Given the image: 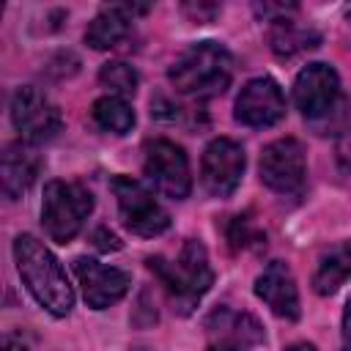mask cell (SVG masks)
<instances>
[{
	"label": "cell",
	"instance_id": "cell-2",
	"mask_svg": "<svg viewBox=\"0 0 351 351\" xmlns=\"http://www.w3.org/2000/svg\"><path fill=\"white\" fill-rule=\"evenodd\" d=\"M148 269L159 277V282L165 285L170 302L176 304L173 310H178L181 315L192 313L197 307V302L203 299V293L211 288L214 282V271L208 263V252L200 241L186 239L176 255V261H167L162 255L148 258Z\"/></svg>",
	"mask_w": 351,
	"mask_h": 351
},
{
	"label": "cell",
	"instance_id": "cell-3",
	"mask_svg": "<svg viewBox=\"0 0 351 351\" xmlns=\"http://www.w3.org/2000/svg\"><path fill=\"white\" fill-rule=\"evenodd\" d=\"M167 77L178 93L195 99H211L230 85L233 55L219 41H197L176 58Z\"/></svg>",
	"mask_w": 351,
	"mask_h": 351
},
{
	"label": "cell",
	"instance_id": "cell-19",
	"mask_svg": "<svg viewBox=\"0 0 351 351\" xmlns=\"http://www.w3.org/2000/svg\"><path fill=\"white\" fill-rule=\"evenodd\" d=\"M313 47H318V33L304 30V27H296L291 19H277V22H274V30H271V49H274L280 58H291V55L304 52V49H313Z\"/></svg>",
	"mask_w": 351,
	"mask_h": 351
},
{
	"label": "cell",
	"instance_id": "cell-21",
	"mask_svg": "<svg viewBox=\"0 0 351 351\" xmlns=\"http://www.w3.org/2000/svg\"><path fill=\"white\" fill-rule=\"evenodd\" d=\"M343 351H351V296L343 310Z\"/></svg>",
	"mask_w": 351,
	"mask_h": 351
},
{
	"label": "cell",
	"instance_id": "cell-7",
	"mask_svg": "<svg viewBox=\"0 0 351 351\" xmlns=\"http://www.w3.org/2000/svg\"><path fill=\"white\" fill-rule=\"evenodd\" d=\"M11 121H14V129L22 134V143H30V145L52 140L63 126L60 110L33 85H25V88L14 90V96H11Z\"/></svg>",
	"mask_w": 351,
	"mask_h": 351
},
{
	"label": "cell",
	"instance_id": "cell-25",
	"mask_svg": "<svg viewBox=\"0 0 351 351\" xmlns=\"http://www.w3.org/2000/svg\"><path fill=\"white\" fill-rule=\"evenodd\" d=\"M208 351H244V348H236V346H214V348H208Z\"/></svg>",
	"mask_w": 351,
	"mask_h": 351
},
{
	"label": "cell",
	"instance_id": "cell-17",
	"mask_svg": "<svg viewBox=\"0 0 351 351\" xmlns=\"http://www.w3.org/2000/svg\"><path fill=\"white\" fill-rule=\"evenodd\" d=\"M348 277H351V239L340 241L337 247H332L329 252H324L318 258V266L313 274V291L321 296H329Z\"/></svg>",
	"mask_w": 351,
	"mask_h": 351
},
{
	"label": "cell",
	"instance_id": "cell-13",
	"mask_svg": "<svg viewBox=\"0 0 351 351\" xmlns=\"http://www.w3.org/2000/svg\"><path fill=\"white\" fill-rule=\"evenodd\" d=\"M255 296L280 318H299V291L291 269L282 261H271L255 280Z\"/></svg>",
	"mask_w": 351,
	"mask_h": 351
},
{
	"label": "cell",
	"instance_id": "cell-11",
	"mask_svg": "<svg viewBox=\"0 0 351 351\" xmlns=\"http://www.w3.org/2000/svg\"><path fill=\"white\" fill-rule=\"evenodd\" d=\"M74 274L80 280V288H82L88 307H93V310H107L110 304L121 302L132 285V280L123 269L99 263L93 258H77Z\"/></svg>",
	"mask_w": 351,
	"mask_h": 351
},
{
	"label": "cell",
	"instance_id": "cell-20",
	"mask_svg": "<svg viewBox=\"0 0 351 351\" xmlns=\"http://www.w3.org/2000/svg\"><path fill=\"white\" fill-rule=\"evenodd\" d=\"M99 82L110 90V96H121V99H126V96H132V93L137 90L140 77H137V71H134L129 63H123V60H110V63L101 66V71H99Z\"/></svg>",
	"mask_w": 351,
	"mask_h": 351
},
{
	"label": "cell",
	"instance_id": "cell-6",
	"mask_svg": "<svg viewBox=\"0 0 351 351\" xmlns=\"http://www.w3.org/2000/svg\"><path fill=\"white\" fill-rule=\"evenodd\" d=\"M261 181L280 197H299L307 184V156L296 137L274 140L261 154Z\"/></svg>",
	"mask_w": 351,
	"mask_h": 351
},
{
	"label": "cell",
	"instance_id": "cell-23",
	"mask_svg": "<svg viewBox=\"0 0 351 351\" xmlns=\"http://www.w3.org/2000/svg\"><path fill=\"white\" fill-rule=\"evenodd\" d=\"M5 351H27V346L19 337H5Z\"/></svg>",
	"mask_w": 351,
	"mask_h": 351
},
{
	"label": "cell",
	"instance_id": "cell-1",
	"mask_svg": "<svg viewBox=\"0 0 351 351\" xmlns=\"http://www.w3.org/2000/svg\"><path fill=\"white\" fill-rule=\"evenodd\" d=\"M14 258L22 282L33 293V299L52 315H69L74 307V291L58 258L30 233L14 239Z\"/></svg>",
	"mask_w": 351,
	"mask_h": 351
},
{
	"label": "cell",
	"instance_id": "cell-15",
	"mask_svg": "<svg viewBox=\"0 0 351 351\" xmlns=\"http://www.w3.org/2000/svg\"><path fill=\"white\" fill-rule=\"evenodd\" d=\"M129 33H132V5H107L90 19L85 30V41L93 49H112L121 41H126Z\"/></svg>",
	"mask_w": 351,
	"mask_h": 351
},
{
	"label": "cell",
	"instance_id": "cell-14",
	"mask_svg": "<svg viewBox=\"0 0 351 351\" xmlns=\"http://www.w3.org/2000/svg\"><path fill=\"white\" fill-rule=\"evenodd\" d=\"M41 159L30 143H8L3 148V195L19 200L36 181Z\"/></svg>",
	"mask_w": 351,
	"mask_h": 351
},
{
	"label": "cell",
	"instance_id": "cell-12",
	"mask_svg": "<svg viewBox=\"0 0 351 351\" xmlns=\"http://www.w3.org/2000/svg\"><path fill=\"white\" fill-rule=\"evenodd\" d=\"M282 115H285V96L271 77L250 80L236 96V121L244 126H255V129L274 126Z\"/></svg>",
	"mask_w": 351,
	"mask_h": 351
},
{
	"label": "cell",
	"instance_id": "cell-18",
	"mask_svg": "<svg viewBox=\"0 0 351 351\" xmlns=\"http://www.w3.org/2000/svg\"><path fill=\"white\" fill-rule=\"evenodd\" d=\"M90 115H93L96 126H101L104 132H112V134H126L134 126V110L121 96H101V99H96Z\"/></svg>",
	"mask_w": 351,
	"mask_h": 351
},
{
	"label": "cell",
	"instance_id": "cell-22",
	"mask_svg": "<svg viewBox=\"0 0 351 351\" xmlns=\"http://www.w3.org/2000/svg\"><path fill=\"white\" fill-rule=\"evenodd\" d=\"M96 236L101 239V241H96V247H99V250H118V247H121L118 236H112V233H107V230H99Z\"/></svg>",
	"mask_w": 351,
	"mask_h": 351
},
{
	"label": "cell",
	"instance_id": "cell-5",
	"mask_svg": "<svg viewBox=\"0 0 351 351\" xmlns=\"http://www.w3.org/2000/svg\"><path fill=\"white\" fill-rule=\"evenodd\" d=\"M112 195L118 200V214L121 222L126 225V230H132L134 236H159L170 228V214L162 208V203L154 197L151 189H145L140 181L129 178V176H115L110 181Z\"/></svg>",
	"mask_w": 351,
	"mask_h": 351
},
{
	"label": "cell",
	"instance_id": "cell-4",
	"mask_svg": "<svg viewBox=\"0 0 351 351\" xmlns=\"http://www.w3.org/2000/svg\"><path fill=\"white\" fill-rule=\"evenodd\" d=\"M90 211H93V195L80 181H49L44 186L41 225L52 241L58 244L71 241L82 230Z\"/></svg>",
	"mask_w": 351,
	"mask_h": 351
},
{
	"label": "cell",
	"instance_id": "cell-8",
	"mask_svg": "<svg viewBox=\"0 0 351 351\" xmlns=\"http://www.w3.org/2000/svg\"><path fill=\"white\" fill-rule=\"evenodd\" d=\"M145 176L154 184L156 192L184 200L192 189V176H189V159L181 145L170 140H151L145 145Z\"/></svg>",
	"mask_w": 351,
	"mask_h": 351
},
{
	"label": "cell",
	"instance_id": "cell-9",
	"mask_svg": "<svg viewBox=\"0 0 351 351\" xmlns=\"http://www.w3.org/2000/svg\"><path fill=\"white\" fill-rule=\"evenodd\" d=\"M293 101L307 121L332 115L340 104V77L329 63H307L293 82Z\"/></svg>",
	"mask_w": 351,
	"mask_h": 351
},
{
	"label": "cell",
	"instance_id": "cell-10",
	"mask_svg": "<svg viewBox=\"0 0 351 351\" xmlns=\"http://www.w3.org/2000/svg\"><path fill=\"white\" fill-rule=\"evenodd\" d=\"M244 176V151L236 140L217 137L206 145L200 162V181L211 197H228L236 192Z\"/></svg>",
	"mask_w": 351,
	"mask_h": 351
},
{
	"label": "cell",
	"instance_id": "cell-16",
	"mask_svg": "<svg viewBox=\"0 0 351 351\" xmlns=\"http://www.w3.org/2000/svg\"><path fill=\"white\" fill-rule=\"evenodd\" d=\"M206 329L211 335H217L222 340V346H255L263 340V329L261 324L247 315V313H233V310H217L211 313V318L206 321Z\"/></svg>",
	"mask_w": 351,
	"mask_h": 351
},
{
	"label": "cell",
	"instance_id": "cell-24",
	"mask_svg": "<svg viewBox=\"0 0 351 351\" xmlns=\"http://www.w3.org/2000/svg\"><path fill=\"white\" fill-rule=\"evenodd\" d=\"M285 351H315V346H310V343H293Z\"/></svg>",
	"mask_w": 351,
	"mask_h": 351
}]
</instances>
